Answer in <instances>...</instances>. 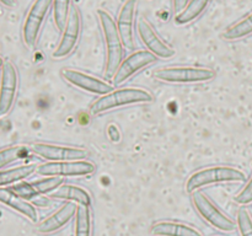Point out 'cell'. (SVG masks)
<instances>
[{
	"label": "cell",
	"instance_id": "1",
	"mask_svg": "<svg viewBox=\"0 0 252 236\" xmlns=\"http://www.w3.org/2000/svg\"><path fill=\"white\" fill-rule=\"evenodd\" d=\"M97 16L100 20L101 31L106 47V65L105 78L113 79L118 66L121 65L125 54V46L122 43L117 30V24L110 12L103 9L97 10Z\"/></svg>",
	"mask_w": 252,
	"mask_h": 236
},
{
	"label": "cell",
	"instance_id": "2",
	"mask_svg": "<svg viewBox=\"0 0 252 236\" xmlns=\"http://www.w3.org/2000/svg\"><path fill=\"white\" fill-rule=\"evenodd\" d=\"M154 96L148 90L140 88H116L106 95L101 96L91 105L93 115H101L107 111L116 108L125 107V106L139 105V103L153 102Z\"/></svg>",
	"mask_w": 252,
	"mask_h": 236
},
{
	"label": "cell",
	"instance_id": "3",
	"mask_svg": "<svg viewBox=\"0 0 252 236\" xmlns=\"http://www.w3.org/2000/svg\"><path fill=\"white\" fill-rule=\"evenodd\" d=\"M246 179L245 172L240 169L228 165L209 166L193 172L186 182V192L193 193L203 187L224 182H244Z\"/></svg>",
	"mask_w": 252,
	"mask_h": 236
},
{
	"label": "cell",
	"instance_id": "4",
	"mask_svg": "<svg viewBox=\"0 0 252 236\" xmlns=\"http://www.w3.org/2000/svg\"><path fill=\"white\" fill-rule=\"evenodd\" d=\"M154 78L169 84H194L213 80L216 70L202 66H167L154 71Z\"/></svg>",
	"mask_w": 252,
	"mask_h": 236
},
{
	"label": "cell",
	"instance_id": "5",
	"mask_svg": "<svg viewBox=\"0 0 252 236\" xmlns=\"http://www.w3.org/2000/svg\"><path fill=\"white\" fill-rule=\"evenodd\" d=\"M192 203H193L197 213L202 216V219L211 226H213L214 229H218L224 233H233L235 231V229H238L235 221L229 218L225 213H223L203 192H193Z\"/></svg>",
	"mask_w": 252,
	"mask_h": 236
},
{
	"label": "cell",
	"instance_id": "6",
	"mask_svg": "<svg viewBox=\"0 0 252 236\" xmlns=\"http://www.w3.org/2000/svg\"><path fill=\"white\" fill-rule=\"evenodd\" d=\"M52 6V0H34L22 25V39L29 48L36 46L43 22Z\"/></svg>",
	"mask_w": 252,
	"mask_h": 236
},
{
	"label": "cell",
	"instance_id": "7",
	"mask_svg": "<svg viewBox=\"0 0 252 236\" xmlns=\"http://www.w3.org/2000/svg\"><path fill=\"white\" fill-rule=\"evenodd\" d=\"M95 164L89 160H75V161L46 162L37 166V174L41 176L59 177H80L89 176L95 172Z\"/></svg>",
	"mask_w": 252,
	"mask_h": 236
},
{
	"label": "cell",
	"instance_id": "8",
	"mask_svg": "<svg viewBox=\"0 0 252 236\" xmlns=\"http://www.w3.org/2000/svg\"><path fill=\"white\" fill-rule=\"evenodd\" d=\"M19 88V74L16 66L6 60L1 66L0 74V116H6L11 111L16 100Z\"/></svg>",
	"mask_w": 252,
	"mask_h": 236
},
{
	"label": "cell",
	"instance_id": "9",
	"mask_svg": "<svg viewBox=\"0 0 252 236\" xmlns=\"http://www.w3.org/2000/svg\"><path fill=\"white\" fill-rule=\"evenodd\" d=\"M31 150L42 159L48 160V162L57 161H75L85 160L89 152L84 148L65 147V145L48 144V143H33Z\"/></svg>",
	"mask_w": 252,
	"mask_h": 236
},
{
	"label": "cell",
	"instance_id": "10",
	"mask_svg": "<svg viewBox=\"0 0 252 236\" xmlns=\"http://www.w3.org/2000/svg\"><path fill=\"white\" fill-rule=\"evenodd\" d=\"M81 33V15L76 6H71L68 21L62 32L61 41L58 47L53 52V58L62 59L68 57L78 46L79 38Z\"/></svg>",
	"mask_w": 252,
	"mask_h": 236
},
{
	"label": "cell",
	"instance_id": "11",
	"mask_svg": "<svg viewBox=\"0 0 252 236\" xmlns=\"http://www.w3.org/2000/svg\"><path fill=\"white\" fill-rule=\"evenodd\" d=\"M158 57L150 53L149 51H135L132 54L125 58L118 66L115 76H113V86L122 85L125 81L132 78L135 73H138L142 69L157 63Z\"/></svg>",
	"mask_w": 252,
	"mask_h": 236
},
{
	"label": "cell",
	"instance_id": "12",
	"mask_svg": "<svg viewBox=\"0 0 252 236\" xmlns=\"http://www.w3.org/2000/svg\"><path fill=\"white\" fill-rule=\"evenodd\" d=\"M61 74L66 83L70 84L71 86L80 88V90L86 91V92L103 96L113 90V85L101 80V79L95 78V76L89 75L84 71L65 68L62 69Z\"/></svg>",
	"mask_w": 252,
	"mask_h": 236
},
{
	"label": "cell",
	"instance_id": "13",
	"mask_svg": "<svg viewBox=\"0 0 252 236\" xmlns=\"http://www.w3.org/2000/svg\"><path fill=\"white\" fill-rule=\"evenodd\" d=\"M137 31L140 41L147 47V51L157 56L158 58L167 59L175 56V49H172L166 42L162 41L161 37L154 30V27L144 17H139V20H138Z\"/></svg>",
	"mask_w": 252,
	"mask_h": 236
},
{
	"label": "cell",
	"instance_id": "14",
	"mask_svg": "<svg viewBox=\"0 0 252 236\" xmlns=\"http://www.w3.org/2000/svg\"><path fill=\"white\" fill-rule=\"evenodd\" d=\"M138 1L137 0H126L120 10V14L117 17V30L120 33L122 43L126 49L128 51H134V17L135 10H137Z\"/></svg>",
	"mask_w": 252,
	"mask_h": 236
},
{
	"label": "cell",
	"instance_id": "15",
	"mask_svg": "<svg viewBox=\"0 0 252 236\" xmlns=\"http://www.w3.org/2000/svg\"><path fill=\"white\" fill-rule=\"evenodd\" d=\"M76 210H78V206L75 203L68 202L64 206H62L58 210L52 213L48 218L43 219L37 225V231L39 234H43V235L56 233L59 229L63 228L65 224H68L71 219L75 218Z\"/></svg>",
	"mask_w": 252,
	"mask_h": 236
},
{
	"label": "cell",
	"instance_id": "16",
	"mask_svg": "<svg viewBox=\"0 0 252 236\" xmlns=\"http://www.w3.org/2000/svg\"><path fill=\"white\" fill-rule=\"evenodd\" d=\"M0 203L6 206L7 208L12 209V210L17 211L32 223H36L38 220V214H37L33 204L20 198L10 188H0Z\"/></svg>",
	"mask_w": 252,
	"mask_h": 236
},
{
	"label": "cell",
	"instance_id": "17",
	"mask_svg": "<svg viewBox=\"0 0 252 236\" xmlns=\"http://www.w3.org/2000/svg\"><path fill=\"white\" fill-rule=\"evenodd\" d=\"M150 233L154 236H204L201 230L189 224L172 220H161L153 224Z\"/></svg>",
	"mask_w": 252,
	"mask_h": 236
},
{
	"label": "cell",
	"instance_id": "18",
	"mask_svg": "<svg viewBox=\"0 0 252 236\" xmlns=\"http://www.w3.org/2000/svg\"><path fill=\"white\" fill-rule=\"evenodd\" d=\"M49 197L53 199H62V201H68L85 206H91V203H93L90 193L86 189L75 186V184H62L59 188L52 192Z\"/></svg>",
	"mask_w": 252,
	"mask_h": 236
},
{
	"label": "cell",
	"instance_id": "19",
	"mask_svg": "<svg viewBox=\"0 0 252 236\" xmlns=\"http://www.w3.org/2000/svg\"><path fill=\"white\" fill-rule=\"evenodd\" d=\"M212 0H189L186 7L181 12L175 16V24L176 25H187L191 24L196 19H198L204 10L208 7Z\"/></svg>",
	"mask_w": 252,
	"mask_h": 236
},
{
	"label": "cell",
	"instance_id": "20",
	"mask_svg": "<svg viewBox=\"0 0 252 236\" xmlns=\"http://www.w3.org/2000/svg\"><path fill=\"white\" fill-rule=\"evenodd\" d=\"M36 169L37 167L34 165H22V166L14 167V169L0 171V187L24 181L26 177L31 176L36 171Z\"/></svg>",
	"mask_w": 252,
	"mask_h": 236
},
{
	"label": "cell",
	"instance_id": "21",
	"mask_svg": "<svg viewBox=\"0 0 252 236\" xmlns=\"http://www.w3.org/2000/svg\"><path fill=\"white\" fill-rule=\"evenodd\" d=\"M250 34H252V12L228 27L223 33V37L226 41H239Z\"/></svg>",
	"mask_w": 252,
	"mask_h": 236
},
{
	"label": "cell",
	"instance_id": "22",
	"mask_svg": "<svg viewBox=\"0 0 252 236\" xmlns=\"http://www.w3.org/2000/svg\"><path fill=\"white\" fill-rule=\"evenodd\" d=\"M93 220H91L90 206H79L75 214V229L74 236H91Z\"/></svg>",
	"mask_w": 252,
	"mask_h": 236
},
{
	"label": "cell",
	"instance_id": "23",
	"mask_svg": "<svg viewBox=\"0 0 252 236\" xmlns=\"http://www.w3.org/2000/svg\"><path fill=\"white\" fill-rule=\"evenodd\" d=\"M30 149L22 145H15V147L5 148L0 150V170L7 165L12 164L19 160H24L29 156Z\"/></svg>",
	"mask_w": 252,
	"mask_h": 236
},
{
	"label": "cell",
	"instance_id": "24",
	"mask_svg": "<svg viewBox=\"0 0 252 236\" xmlns=\"http://www.w3.org/2000/svg\"><path fill=\"white\" fill-rule=\"evenodd\" d=\"M71 0H52V10H53V20L57 29L62 30L65 27L69 14L71 10Z\"/></svg>",
	"mask_w": 252,
	"mask_h": 236
},
{
	"label": "cell",
	"instance_id": "25",
	"mask_svg": "<svg viewBox=\"0 0 252 236\" xmlns=\"http://www.w3.org/2000/svg\"><path fill=\"white\" fill-rule=\"evenodd\" d=\"M62 184H64V178L59 176H48L46 178L32 182V186L37 189L39 194H51Z\"/></svg>",
	"mask_w": 252,
	"mask_h": 236
},
{
	"label": "cell",
	"instance_id": "26",
	"mask_svg": "<svg viewBox=\"0 0 252 236\" xmlns=\"http://www.w3.org/2000/svg\"><path fill=\"white\" fill-rule=\"evenodd\" d=\"M236 226L240 236H252V214L246 206H241L236 214Z\"/></svg>",
	"mask_w": 252,
	"mask_h": 236
},
{
	"label": "cell",
	"instance_id": "27",
	"mask_svg": "<svg viewBox=\"0 0 252 236\" xmlns=\"http://www.w3.org/2000/svg\"><path fill=\"white\" fill-rule=\"evenodd\" d=\"M12 192L15 194L20 197V198L25 199V201H31V199H34L36 197L41 196V194L37 192V189L32 186V183H29V182H17V183L12 184V187H10Z\"/></svg>",
	"mask_w": 252,
	"mask_h": 236
},
{
	"label": "cell",
	"instance_id": "28",
	"mask_svg": "<svg viewBox=\"0 0 252 236\" xmlns=\"http://www.w3.org/2000/svg\"><path fill=\"white\" fill-rule=\"evenodd\" d=\"M234 201L240 206H248V204L252 203V176L248 181V183L245 184V187L236 194Z\"/></svg>",
	"mask_w": 252,
	"mask_h": 236
},
{
	"label": "cell",
	"instance_id": "29",
	"mask_svg": "<svg viewBox=\"0 0 252 236\" xmlns=\"http://www.w3.org/2000/svg\"><path fill=\"white\" fill-rule=\"evenodd\" d=\"M107 135H108V138L111 139V142H113V143H118L121 140V133H120V130H118V127H116L115 124L108 125Z\"/></svg>",
	"mask_w": 252,
	"mask_h": 236
},
{
	"label": "cell",
	"instance_id": "30",
	"mask_svg": "<svg viewBox=\"0 0 252 236\" xmlns=\"http://www.w3.org/2000/svg\"><path fill=\"white\" fill-rule=\"evenodd\" d=\"M187 2H189V0H172V7H174V11L176 12V15L186 7Z\"/></svg>",
	"mask_w": 252,
	"mask_h": 236
},
{
	"label": "cell",
	"instance_id": "31",
	"mask_svg": "<svg viewBox=\"0 0 252 236\" xmlns=\"http://www.w3.org/2000/svg\"><path fill=\"white\" fill-rule=\"evenodd\" d=\"M0 4L6 7H14L16 5V0H0Z\"/></svg>",
	"mask_w": 252,
	"mask_h": 236
}]
</instances>
